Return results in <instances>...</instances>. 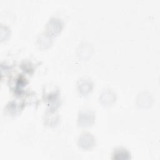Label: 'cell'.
I'll use <instances>...</instances> for the list:
<instances>
[{
    "instance_id": "cell-2",
    "label": "cell",
    "mask_w": 160,
    "mask_h": 160,
    "mask_svg": "<svg viewBox=\"0 0 160 160\" xmlns=\"http://www.w3.org/2000/svg\"><path fill=\"white\" fill-rule=\"evenodd\" d=\"M27 84V81L26 78L21 76L18 75L15 77V79H12V81L11 83V88L12 90L15 91V93H20L21 91H22V88Z\"/></svg>"
},
{
    "instance_id": "cell-1",
    "label": "cell",
    "mask_w": 160,
    "mask_h": 160,
    "mask_svg": "<svg viewBox=\"0 0 160 160\" xmlns=\"http://www.w3.org/2000/svg\"><path fill=\"white\" fill-rule=\"evenodd\" d=\"M43 98L48 104L50 106V110H54L58 104V96L59 95V91L56 86H48L45 90H43Z\"/></svg>"
},
{
    "instance_id": "cell-3",
    "label": "cell",
    "mask_w": 160,
    "mask_h": 160,
    "mask_svg": "<svg viewBox=\"0 0 160 160\" xmlns=\"http://www.w3.org/2000/svg\"><path fill=\"white\" fill-rule=\"evenodd\" d=\"M112 156V159H128L131 158L128 150L122 148H118L114 149Z\"/></svg>"
}]
</instances>
